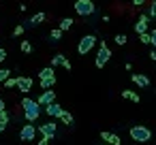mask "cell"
Masks as SVG:
<instances>
[{
  "instance_id": "obj_36",
  "label": "cell",
  "mask_w": 156,
  "mask_h": 145,
  "mask_svg": "<svg viewBox=\"0 0 156 145\" xmlns=\"http://www.w3.org/2000/svg\"><path fill=\"white\" fill-rule=\"evenodd\" d=\"M2 109H5V100H2V98H0V111H2Z\"/></svg>"
},
{
  "instance_id": "obj_5",
  "label": "cell",
  "mask_w": 156,
  "mask_h": 145,
  "mask_svg": "<svg viewBox=\"0 0 156 145\" xmlns=\"http://www.w3.org/2000/svg\"><path fill=\"white\" fill-rule=\"evenodd\" d=\"M109 58H111V49H109L105 43H101V47H98V54H96V60H94V64H96L98 68H103V66L109 62Z\"/></svg>"
},
{
  "instance_id": "obj_2",
  "label": "cell",
  "mask_w": 156,
  "mask_h": 145,
  "mask_svg": "<svg viewBox=\"0 0 156 145\" xmlns=\"http://www.w3.org/2000/svg\"><path fill=\"white\" fill-rule=\"evenodd\" d=\"M130 136L137 141V143H145L152 139V132L147 126H130Z\"/></svg>"
},
{
  "instance_id": "obj_24",
  "label": "cell",
  "mask_w": 156,
  "mask_h": 145,
  "mask_svg": "<svg viewBox=\"0 0 156 145\" xmlns=\"http://www.w3.org/2000/svg\"><path fill=\"white\" fill-rule=\"evenodd\" d=\"M0 124H5V126L9 124V113H7L5 109H2V111H0Z\"/></svg>"
},
{
  "instance_id": "obj_4",
  "label": "cell",
  "mask_w": 156,
  "mask_h": 145,
  "mask_svg": "<svg viewBox=\"0 0 156 145\" xmlns=\"http://www.w3.org/2000/svg\"><path fill=\"white\" fill-rule=\"evenodd\" d=\"M96 45V36L94 34H86L81 41H79V45H77V51L81 54V56H86L88 51H92V47Z\"/></svg>"
},
{
  "instance_id": "obj_31",
  "label": "cell",
  "mask_w": 156,
  "mask_h": 145,
  "mask_svg": "<svg viewBox=\"0 0 156 145\" xmlns=\"http://www.w3.org/2000/svg\"><path fill=\"white\" fill-rule=\"evenodd\" d=\"M60 66H62V68H66V71H71V62H69V60H66V58H64V60H62V64H60Z\"/></svg>"
},
{
  "instance_id": "obj_37",
  "label": "cell",
  "mask_w": 156,
  "mask_h": 145,
  "mask_svg": "<svg viewBox=\"0 0 156 145\" xmlns=\"http://www.w3.org/2000/svg\"><path fill=\"white\" fill-rule=\"evenodd\" d=\"M5 128H7L5 124H0V134H2V132H5Z\"/></svg>"
},
{
  "instance_id": "obj_34",
  "label": "cell",
  "mask_w": 156,
  "mask_h": 145,
  "mask_svg": "<svg viewBox=\"0 0 156 145\" xmlns=\"http://www.w3.org/2000/svg\"><path fill=\"white\" fill-rule=\"evenodd\" d=\"M143 2H145V0H133V5H135V7H141Z\"/></svg>"
},
{
  "instance_id": "obj_7",
  "label": "cell",
  "mask_w": 156,
  "mask_h": 145,
  "mask_svg": "<svg viewBox=\"0 0 156 145\" xmlns=\"http://www.w3.org/2000/svg\"><path fill=\"white\" fill-rule=\"evenodd\" d=\"M39 132H41L43 136H47V139H54L56 132H58V126H56L54 122H47V124H41V126H39Z\"/></svg>"
},
{
  "instance_id": "obj_6",
  "label": "cell",
  "mask_w": 156,
  "mask_h": 145,
  "mask_svg": "<svg viewBox=\"0 0 156 145\" xmlns=\"http://www.w3.org/2000/svg\"><path fill=\"white\" fill-rule=\"evenodd\" d=\"M34 136H37L34 122H28V124L22 128V132H20V139H22V141H34Z\"/></svg>"
},
{
  "instance_id": "obj_38",
  "label": "cell",
  "mask_w": 156,
  "mask_h": 145,
  "mask_svg": "<svg viewBox=\"0 0 156 145\" xmlns=\"http://www.w3.org/2000/svg\"><path fill=\"white\" fill-rule=\"evenodd\" d=\"M103 145H109V143H103Z\"/></svg>"
},
{
  "instance_id": "obj_33",
  "label": "cell",
  "mask_w": 156,
  "mask_h": 145,
  "mask_svg": "<svg viewBox=\"0 0 156 145\" xmlns=\"http://www.w3.org/2000/svg\"><path fill=\"white\" fill-rule=\"evenodd\" d=\"M47 143H49V139H47V136H43L41 141H37V145H47Z\"/></svg>"
},
{
  "instance_id": "obj_30",
  "label": "cell",
  "mask_w": 156,
  "mask_h": 145,
  "mask_svg": "<svg viewBox=\"0 0 156 145\" xmlns=\"http://www.w3.org/2000/svg\"><path fill=\"white\" fill-rule=\"evenodd\" d=\"M150 17H156V0L150 5Z\"/></svg>"
},
{
  "instance_id": "obj_23",
  "label": "cell",
  "mask_w": 156,
  "mask_h": 145,
  "mask_svg": "<svg viewBox=\"0 0 156 145\" xmlns=\"http://www.w3.org/2000/svg\"><path fill=\"white\" fill-rule=\"evenodd\" d=\"M9 75H11L9 68H2V71H0V83H5V81L9 79Z\"/></svg>"
},
{
  "instance_id": "obj_10",
  "label": "cell",
  "mask_w": 156,
  "mask_h": 145,
  "mask_svg": "<svg viewBox=\"0 0 156 145\" xmlns=\"http://www.w3.org/2000/svg\"><path fill=\"white\" fill-rule=\"evenodd\" d=\"M20 92H30L32 88V79L30 77H17V85H15Z\"/></svg>"
},
{
  "instance_id": "obj_9",
  "label": "cell",
  "mask_w": 156,
  "mask_h": 145,
  "mask_svg": "<svg viewBox=\"0 0 156 145\" xmlns=\"http://www.w3.org/2000/svg\"><path fill=\"white\" fill-rule=\"evenodd\" d=\"M147 22H150V15H141V17H139V22L135 24V32H137V34L147 32Z\"/></svg>"
},
{
  "instance_id": "obj_32",
  "label": "cell",
  "mask_w": 156,
  "mask_h": 145,
  "mask_svg": "<svg viewBox=\"0 0 156 145\" xmlns=\"http://www.w3.org/2000/svg\"><path fill=\"white\" fill-rule=\"evenodd\" d=\"M2 60H7V51H5L2 47H0V62H2Z\"/></svg>"
},
{
  "instance_id": "obj_27",
  "label": "cell",
  "mask_w": 156,
  "mask_h": 145,
  "mask_svg": "<svg viewBox=\"0 0 156 145\" xmlns=\"http://www.w3.org/2000/svg\"><path fill=\"white\" fill-rule=\"evenodd\" d=\"M5 85H7V88H15V85H17V79H15V77H9V79L5 81Z\"/></svg>"
},
{
  "instance_id": "obj_20",
  "label": "cell",
  "mask_w": 156,
  "mask_h": 145,
  "mask_svg": "<svg viewBox=\"0 0 156 145\" xmlns=\"http://www.w3.org/2000/svg\"><path fill=\"white\" fill-rule=\"evenodd\" d=\"M71 26H73V19H71V17H64V19L60 22V26H58V28H60V30L64 32V30H69Z\"/></svg>"
},
{
  "instance_id": "obj_26",
  "label": "cell",
  "mask_w": 156,
  "mask_h": 145,
  "mask_svg": "<svg viewBox=\"0 0 156 145\" xmlns=\"http://www.w3.org/2000/svg\"><path fill=\"white\" fill-rule=\"evenodd\" d=\"M126 41H128L126 34H118V36H115V43H118V45H126Z\"/></svg>"
},
{
  "instance_id": "obj_13",
  "label": "cell",
  "mask_w": 156,
  "mask_h": 145,
  "mask_svg": "<svg viewBox=\"0 0 156 145\" xmlns=\"http://www.w3.org/2000/svg\"><path fill=\"white\" fill-rule=\"evenodd\" d=\"M133 81H135L139 88H147V85H150V79H147L145 75H133Z\"/></svg>"
},
{
  "instance_id": "obj_35",
  "label": "cell",
  "mask_w": 156,
  "mask_h": 145,
  "mask_svg": "<svg viewBox=\"0 0 156 145\" xmlns=\"http://www.w3.org/2000/svg\"><path fill=\"white\" fill-rule=\"evenodd\" d=\"M150 58H152V60H156V49H152V51H150Z\"/></svg>"
},
{
  "instance_id": "obj_28",
  "label": "cell",
  "mask_w": 156,
  "mask_h": 145,
  "mask_svg": "<svg viewBox=\"0 0 156 145\" xmlns=\"http://www.w3.org/2000/svg\"><path fill=\"white\" fill-rule=\"evenodd\" d=\"M24 32H26V28H24V26H17V28L13 30V36H22Z\"/></svg>"
},
{
  "instance_id": "obj_1",
  "label": "cell",
  "mask_w": 156,
  "mask_h": 145,
  "mask_svg": "<svg viewBox=\"0 0 156 145\" xmlns=\"http://www.w3.org/2000/svg\"><path fill=\"white\" fill-rule=\"evenodd\" d=\"M22 107H24V115H26L28 122H37V119H39V115H41V105H39L37 100L24 98V100H22Z\"/></svg>"
},
{
  "instance_id": "obj_11",
  "label": "cell",
  "mask_w": 156,
  "mask_h": 145,
  "mask_svg": "<svg viewBox=\"0 0 156 145\" xmlns=\"http://www.w3.org/2000/svg\"><path fill=\"white\" fill-rule=\"evenodd\" d=\"M45 113L49 115V117H58L60 113H62V107L54 100V102H49V105H45Z\"/></svg>"
},
{
  "instance_id": "obj_14",
  "label": "cell",
  "mask_w": 156,
  "mask_h": 145,
  "mask_svg": "<svg viewBox=\"0 0 156 145\" xmlns=\"http://www.w3.org/2000/svg\"><path fill=\"white\" fill-rule=\"evenodd\" d=\"M122 98L133 100V102H139V100H141V98H139V94H137V92H133V90H122Z\"/></svg>"
},
{
  "instance_id": "obj_25",
  "label": "cell",
  "mask_w": 156,
  "mask_h": 145,
  "mask_svg": "<svg viewBox=\"0 0 156 145\" xmlns=\"http://www.w3.org/2000/svg\"><path fill=\"white\" fill-rule=\"evenodd\" d=\"M139 41H141L143 45H150V32H143V34H139Z\"/></svg>"
},
{
  "instance_id": "obj_15",
  "label": "cell",
  "mask_w": 156,
  "mask_h": 145,
  "mask_svg": "<svg viewBox=\"0 0 156 145\" xmlns=\"http://www.w3.org/2000/svg\"><path fill=\"white\" fill-rule=\"evenodd\" d=\"M56 85V75L54 77H47V79H41V88L43 90H51Z\"/></svg>"
},
{
  "instance_id": "obj_21",
  "label": "cell",
  "mask_w": 156,
  "mask_h": 145,
  "mask_svg": "<svg viewBox=\"0 0 156 145\" xmlns=\"http://www.w3.org/2000/svg\"><path fill=\"white\" fill-rule=\"evenodd\" d=\"M22 51H24V54H30V51H32V43H30V41H22Z\"/></svg>"
},
{
  "instance_id": "obj_18",
  "label": "cell",
  "mask_w": 156,
  "mask_h": 145,
  "mask_svg": "<svg viewBox=\"0 0 156 145\" xmlns=\"http://www.w3.org/2000/svg\"><path fill=\"white\" fill-rule=\"evenodd\" d=\"M43 22H45V13H37V15H32V17H30L32 28H34V26H39V24H43Z\"/></svg>"
},
{
  "instance_id": "obj_16",
  "label": "cell",
  "mask_w": 156,
  "mask_h": 145,
  "mask_svg": "<svg viewBox=\"0 0 156 145\" xmlns=\"http://www.w3.org/2000/svg\"><path fill=\"white\" fill-rule=\"evenodd\" d=\"M58 117H60V119H62V122H64L66 126H73V122H75V119H73V115H71V113H69L66 109H62V113H60Z\"/></svg>"
},
{
  "instance_id": "obj_12",
  "label": "cell",
  "mask_w": 156,
  "mask_h": 145,
  "mask_svg": "<svg viewBox=\"0 0 156 145\" xmlns=\"http://www.w3.org/2000/svg\"><path fill=\"white\" fill-rule=\"evenodd\" d=\"M101 139H103L105 143H109V145H120V143H122L118 134H113V132H107V130H105V132H101Z\"/></svg>"
},
{
  "instance_id": "obj_29",
  "label": "cell",
  "mask_w": 156,
  "mask_h": 145,
  "mask_svg": "<svg viewBox=\"0 0 156 145\" xmlns=\"http://www.w3.org/2000/svg\"><path fill=\"white\" fill-rule=\"evenodd\" d=\"M150 45H154V49H156V30L150 32Z\"/></svg>"
},
{
  "instance_id": "obj_3",
  "label": "cell",
  "mask_w": 156,
  "mask_h": 145,
  "mask_svg": "<svg viewBox=\"0 0 156 145\" xmlns=\"http://www.w3.org/2000/svg\"><path fill=\"white\" fill-rule=\"evenodd\" d=\"M75 11H77V15H81V17H90V15L96 11V7H94L92 0H77V2H75Z\"/></svg>"
},
{
  "instance_id": "obj_22",
  "label": "cell",
  "mask_w": 156,
  "mask_h": 145,
  "mask_svg": "<svg viewBox=\"0 0 156 145\" xmlns=\"http://www.w3.org/2000/svg\"><path fill=\"white\" fill-rule=\"evenodd\" d=\"M62 60H64V56H62V54L54 56V58H51V66H60V64H62Z\"/></svg>"
},
{
  "instance_id": "obj_19",
  "label": "cell",
  "mask_w": 156,
  "mask_h": 145,
  "mask_svg": "<svg viewBox=\"0 0 156 145\" xmlns=\"http://www.w3.org/2000/svg\"><path fill=\"white\" fill-rule=\"evenodd\" d=\"M49 39H51V43H58V41L62 39V30H60V28H54V30L49 32Z\"/></svg>"
},
{
  "instance_id": "obj_8",
  "label": "cell",
  "mask_w": 156,
  "mask_h": 145,
  "mask_svg": "<svg viewBox=\"0 0 156 145\" xmlns=\"http://www.w3.org/2000/svg\"><path fill=\"white\" fill-rule=\"evenodd\" d=\"M54 100H56V92H54V90H43V94L39 96L37 102L45 107V105H49V102H54Z\"/></svg>"
},
{
  "instance_id": "obj_17",
  "label": "cell",
  "mask_w": 156,
  "mask_h": 145,
  "mask_svg": "<svg viewBox=\"0 0 156 145\" xmlns=\"http://www.w3.org/2000/svg\"><path fill=\"white\" fill-rule=\"evenodd\" d=\"M56 73H54V66H45V68H41V73H39V79H47V77H54Z\"/></svg>"
}]
</instances>
